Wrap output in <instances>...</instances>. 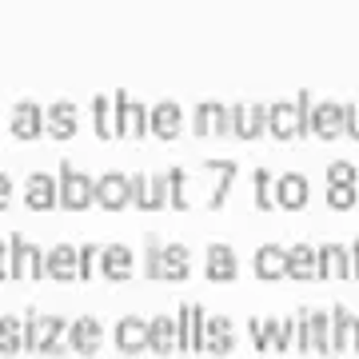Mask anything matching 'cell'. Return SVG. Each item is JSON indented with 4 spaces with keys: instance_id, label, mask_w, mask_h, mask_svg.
I'll return each mask as SVG.
<instances>
[{
    "instance_id": "d4e9b609",
    "label": "cell",
    "mask_w": 359,
    "mask_h": 359,
    "mask_svg": "<svg viewBox=\"0 0 359 359\" xmlns=\"http://www.w3.org/2000/svg\"><path fill=\"white\" fill-rule=\"evenodd\" d=\"M252 264H256L259 280H283V276H287V248L283 244H264V248H256Z\"/></svg>"
},
{
    "instance_id": "7c38bea8",
    "label": "cell",
    "mask_w": 359,
    "mask_h": 359,
    "mask_svg": "<svg viewBox=\"0 0 359 359\" xmlns=\"http://www.w3.org/2000/svg\"><path fill=\"white\" fill-rule=\"evenodd\" d=\"M344 104L339 100H320L311 104L308 112V124H311V136H320V140H335V136H344Z\"/></svg>"
},
{
    "instance_id": "3957f363",
    "label": "cell",
    "mask_w": 359,
    "mask_h": 359,
    "mask_svg": "<svg viewBox=\"0 0 359 359\" xmlns=\"http://www.w3.org/2000/svg\"><path fill=\"white\" fill-rule=\"evenodd\" d=\"M268 132L276 140H308L311 136V124H308V112L299 108L295 100H276L268 104Z\"/></svg>"
},
{
    "instance_id": "836d02e7",
    "label": "cell",
    "mask_w": 359,
    "mask_h": 359,
    "mask_svg": "<svg viewBox=\"0 0 359 359\" xmlns=\"http://www.w3.org/2000/svg\"><path fill=\"white\" fill-rule=\"evenodd\" d=\"M359 204V188L355 184H327V208L335 212H347V208Z\"/></svg>"
},
{
    "instance_id": "52a82bcc",
    "label": "cell",
    "mask_w": 359,
    "mask_h": 359,
    "mask_svg": "<svg viewBox=\"0 0 359 359\" xmlns=\"http://www.w3.org/2000/svg\"><path fill=\"white\" fill-rule=\"evenodd\" d=\"M13 240V280H40L44 276V248L28 236H8Z\"/></svg>"
},
{
    "instance_id": "7bdbcfd3",
    "label": "cell",
    "mask_w": 359,
    "mask_h": 359,
    "mask_svg": "<svg viewBox=\"0 0 359 359\" xmlns=\"http://www.w3.org/2000/svg\"><path fill=\"white\" fill-rule=\"evenodd\" d=\"M13 192H16V188H13V176H8V172H0V208L13 204Z\"/></svg>"
},
{
    "instance_id": "30bf717a",
    "label": "cell",
    "mask_w": 359,
    "mask_h": 359,
    "mask_svg": "<svg viewBox=\"0 0 359 359\" xmlns=\"http://www.w3.org/2000/svg\"><path fill=\"white\" fill-rule=\"evenodd\" d=\"M184 132V108L176 100H160L148 104V136H160V140H176Z\"/></svg>"
},
{
    "instance_id": "4fadbf2b",
    "label": "cell",
    "mask_w": 359,
    "mask_h": 359,
    "mask_svg": "<svg viewBox=\"0 0 359 359\" xmlns=\"http://www.w3.org/2000/svg\"><path fill=\"white\" fill-rule=\"evenodd\" d=\"M204 276L212 283H231L240 276V259H236V248L228 244H208L204 252Z\"/></svg>"
},
{
    "instance_id": "d6a6232c",
    "label": "cell",
    "mask_w": 359,
    "mask_h": 359,
    "mask_svg": "<svg viewBox=\"0 0 359 359\" xmlns=\"http://www.w3.org/2000/svg\"><path fill=\"white\" fill-rule=\"evenodd\" d=\"M252 188H256V208L271 212L276 208V176H271L268 168H259L256 176H252Z\"/></svg>"
},
{
    "instance_id": "ab89813d",
    "label": "cell",
    "mask_w": 359,
    "mask_h": 359,
    "mask_svg": "<svg viewBox=\"0 0 359 359\" xmlns=\"http://www.w3.org/2000/svg\"><path fill=\"white\" fill-rule=\"evenodd\" d=\"M355 164L351 160H335V164H327V184H355Z\"/></svg>"
},
{
    "instance_id": "484cf974",
    "label": "cell",
    "mask_w": 359,
    "mask_h": 359,
    "mask_svg": "<svg viewBox=\"0 0 359 359\" xmlns=\"http://www.w3.org/2000/svg\"><path fill=\"white\" fill-rule=\"evenodd\" d=\"M92 128L100 140H120V124H116V104L108 92H96L92 96Z\"/></svg>"
},
{
    "instance_id": "d6986e66",
    "label": "cell",
    "mask_w": 359,
    "mask_h": 359,
    "mask_svg": "<svg viewBox=\"0 0 359 359\" xmlns=\"http://www.w3.org/2000/svg\"><path fill=\"white\" fill-rule=\"evenodd\" d=\"M132 268H136V256H132L128 244H104L100 248V271H104V280L124 283V280H132Z\"/></svg>"
},
{
    "instance_id": "ac0fdd59",
    "label": "cell",
    "mask_w": 359,
    "mask_h": 359,
    "mask_svg": "<svg viewBox=\"0 0 359 359\" xmlns=\"http://www.w3.org/2000/svg\"><path fill=\"white\" fill-rule=\"evenodd\" d=\"M96 204H100L104 212H120V208H128L132 204L128 176H124V172H104V176L96 180Z\"/></svg>"
},
{
    "instance_id": "6da1fadb",
    "label": "cell",
    "mask_w": 359,
    "mask_h": 359,
    "mask_svg": "<svg viewBox=\"0 0 359 359\" xmlns=\"http://www.w3.org/2000/svg\"><path fill=\"white\" fill-rule=\"evenodd\" d=\"M65 347H68V323L60 316H36V311H28L25 316V351L60 355Z\"/></svg>"
},
{
    "instance_id": "4dcf8cb0",
    "label": "cell",
    "mask_w": 359,
    "mask_h": 359,
    "mask_svg": "<svg viewBox=\"0 0 359 359\" xmlns=\"http://www.w3.org/2000/svg\"><path fill=\"white\" fill-rule=\"evenodd\" d=\"M311 351L332 355V316L327 311H311Z\"/></svg>"
},
{
    "instance_id": "5bb4252c",
    "label": "cell",
    "mask_w": 359,
    "mask_h": 359,
    "mask_svg": "<svg viewBox=\"0 0 359 359\" xmlns=\"http://www.w3.org/2000/svg\"><path fill=\"white\" fill-rule=\"evenodd\" d=\"M104 344V327L96 316H80V320L68 323V347L76 351V355H96Z\"/></svg>"
},
{
    "instance_id": "e575fe53",
    "label": "cell",
    "mask_w": 359,
    "mask_h": 359,
    "mask_svg": "<svg viewBox=\"0 0 359 359\" xmlns=\"http://www.w3.org/2000/svg\"><path fill=\"white\" fill-rule=\"evenodd\" d=\"M347 320H351V311L344 304H335L332 308V355L347 351Z\"/></svg>"
},
{
    "instance_id": "8d00e7d4",
    "label": "cell",
    "mask_w": 359,
    "mask_h": 359,
    "mask_svg": "<svg viewBox=\"0 0 359 359\" xmlns=\"http://www.w3.org/2000/svg\"><path fill=\"white\" fill-rule=\"evenodd\" d=\"M148 192H152V176H148V172H136V176H128V196H132V208H140V212H148Z\"/></svg>"
},
{
    "instance_id": "d590c367",
    "label": "cell",
    "mask_w": 359,
    "mask_h": 359,
    "mask_svg": "<svg viewBox=\"0 0 359 359\" xmlns=\"http://www.w3.org/2000/svg\"><path fill=\"white\" fill-rule=\"evenodd\" d=\"M100 268V248L96 244H80L76 248V280H92Z\"/></svg>"
},
{
    "instance_id": "2e32d148",
    "label": "cell",
    "mask_w": 359,
    "mask_h": 359,
    "mask_svg": "<svg viewBox=\"0 0 359 359\" xmlns=\"http://www.w3.org/2000/svg\"><path fill=\"white\" fill-rule=\"evenodd\" d=\"M308 196H311V184L304 172H283V176H276V208L299 212V208L308 204Z\"/></svg>"
},
{
    "instance_id": "603a6c76",
    "label": "cell",
    "mask_w": 359,
    "mask_h": 359,
    "mask_svg": "<svg viewBox=\"0 0 359 359\" xmlns=\"http://www.w3.org/2000/svg\"><path fill=\"white\" fill-rule=\"evenodd\" d=\"M204 351H212V355H231L236 351V323L228 316H212L204 323Z\"/></svg>"
},
{
    "instance_id": "83f0119b",
    "label": "cell",
    "mask_w": 359,
    "mask_h": 359,
    "mask_svg": "<svg viewBox=\"0 0 359 359\" xmlns=\"http://www.w3.org/2000/svg\"><path fill=\"white\" fill-rule=\"evenodd\" d=\"M148 351H156V355H172L176 351V316L148 320Z\"/></svg>"
},
{
    "instance_id": "8fae6325",
    "label": "cell",
    "mask_w": 359,
    "mask_h": 359,
    "mask_svg": "<svg viewBox=\"0 0 359 359\" xmlns=\"http://www.w3.org/2000/svg\"><path fill=\"white\" fill-rule=\"evenodd\" d=\"M268 132V104H231V136L259 140Z\"/></svg>"
},
{
    "instance_id": "ba28073f",
    "label": "cell",
    "mask_w": 359,
    "mask_h": 359,
    "mask_svg": "<svg viewBox=\"0 0 359 359\" xmlns=\"http://www.w3.org/2000/svg\"><path fill=\"white\" fill-rule=\"evenodd\" d=\"M80 132V108L72 100H56L44 108V136H52V140H72Z\"/></svg>"
},
{
    "instance_id": "9c48e42d",
    "label": "cell",
    "mask_w": 359,
    "mask_h": 359,
    "mask_svg": "<svg viewBox=\"0 0 359 359\" xmlns=\"http://www.w3.org/2000/svg\"><path fill=\"white\" fill-rule=\"evenodd\" d=\"M8 132L25 144L40 140V136H44V108H40L36 100H20L13 112H8Z\"/></svg>"
},
{
    "instance_id": "f1b7e54d",
    "label": "cell",
    "mask_w": 359,
    "mask_h": 359,
    "mask_svg": "<svg viewBox=\"0 0 359 359\" xmlns=\"http://www.w3.org/2000/svg\"><path fill=\"white\" fill-rule=\"evenodd\" d=\"M208 172H216V192H212L208 208H224V200H228V192H231V180H236L240 164H236V160H208Z\"/></svg>"
},
{
    "instance_id": "b9f144b4",
    "label": "cell",
    "mask_w": 359,
    "mask_h": 359,
    "mask_svg": "<svg viewBox=\"0 0 359 359\" xmlns=\"http://www.w3.org/2000/svg\"><path fill=\"white\" fill-rule=\"evenodd\" d=\"M0 280H13V240H0Z\"/></svg>"
},
{
    "instance_id": "5b68a950",
    "label": "cell",
    "mask_w": 359,
    "mask_h": 359,
    "mask_svg": "<svg viewBox=\"0 0 359 359\" xmlns=\"http://www.w3.org/2000/svg\"><path fill=\"white\" fill-rule=\"evenodd\" d=\"M204 304H180L176 311V351H204Z\"/></svg>"
},
{
    "instance_id": "f35d334b",
    "label": "cell",
    "mask_w": 359,
    "mask_h": 359,
    "mask_svg": "<svg viewBox=\"0 0 359 359\" xmlns=\"http://www.w3.org/2000/svg\"><path fill=\"white\" fill-rule=\"evenodd\" d=\"M292 347L311 351V308H304L299 316H295V339H292Z\"/></svg>"
},
{
    "instance_id": "8992f818",
    "label": "cell",
    "mask_w": 359,
    "mask_h": 359,
    "mask_svg": "<svg viewBox=\"0 0 359 359\" xmlns=\"http://www.w3.org/2000/svg\"><path fill=\"white\" fill-rule=\"evenodd\" d=\"M192 132L196 136H228L231 132V104L200 100L192 108Z\"/></svg>"
},
{
    "instance_id": "e0dca14e",
    "label": "cell",
    "mask_w": 359,
    "mask_h": 359,
    "mask_svg": "<svg viewBox=\"0 0 359 359\" xmlns=\"http://www.w3.org/2000/svg\"><path fill=\"white\" fill-rule=\"evenodd\" d=\"M295 339V320H259V332L252 335L256 351H287Z\"/></svg>"
},
{
    "instance_id": "60d3db41",
    "label": "cell",
    "mask_w": 359,
    "mask_h": 359,
    "mask_svg": "<svg viewBox=\"0 0 359 359\" xmlns=\"http://www.w3.org/2000/svg\"><path fill=\"white\" fill-rule=\"evenodd\" d=\"M344 136H351V140H359V104H344Z\"/></svg>"
},
{
    "instance_id": "44dd1931",
    "label": "cell",
    "mask_w": 359,
    "mask_h": 359,
    "mask_svg": "<svg viewBox=\"0 0 359 359\" xmlns=\"http://www.w3.org/2000/svg\"><path fill=\"white\" fill-rule=\"evenodd\" d=\"M44 276L48 280H76V244H68V240H60V244H52L48 252H44Z\"/></svg>"
},
{
    "instance_id": "cb8c5ba5",
    "label": "cell",
    "mask_w": 359,
    "mask_h": 359,
    "mask_svg": "<svg viewBox=\"0 0 359 359\" xmlns=\"http://www.w3.org/2000/svg\"><path fill=\"white\" fill-rule=\"evenodd\" d=\"M316 252H320V280H351V259L339 240H327Z\"/></svg>"
},
{
    "instance_id": "74e56055",
    "label": "cell",
    "mask_w": 359,
    "mask_h": 359,
    "mask_svg": "<svg viewBox=\"0 0 359 359\" xmlns=\"http://www.w3.org/2000/svg\"><path fill=\"white\" fill-rule=\"evenodd\" d=\"M152 176V192H148V212L168 208V172H148Z\"/></svg>"
},
{
    "instance_id": "ee69618b",
    "label": "cell",
    "mask_w": 359,
    "mask_h": 359,
    "mask_svg": "<svg viewBox=\"0 0 359 359\" xmlns=\"http://www.w3.org/2000/svg\"><path fill=\"white\" fill-rule=\"evenodd\" d=\"M347 347H351V351H359V316H351V320H347Z\"/></svg>"
},
{
    "instance_id": "ffe728a7",
    "label": "cell",
    "mask_w": 359,
    "mask_h": 359,
    "mask_svg": "<svg viewBox=\"0 0 359 359\" xmlns=\"http://www.w3.org/2000/svg\"><path fill=\"white\" fill-rule=\"evenodd\" d=\"M25 204L32 212H52V208L60 204V196H56V176L48 172H32L25 180Z\"/></svg>"
},
{
    "instance_id": "4316f807",
    "label": "cell",
    "mask_w": 359,
    "mask_h": 359,
    "mask_svg": "<svg viewBox=\"0 0 359 359\" xmlns=\"http://www.w3.org/2000/svg\"><path fill=\"white\" fill-rule=\"evenodd\" d=\"M287 276L292 280H320V252L311 244H292L287 248Z\"/></svg>"
},
{
    "instance_id": "f6af8a7d",
    "label": "cell",
    "mask_w": 359,
    "mask_h": 359,
    "mask_svg": "<svg viewBox=\"0 0 359 359\" xmlns=\"http://www.w3.org/2000/svg\"><path fill=\"white\" fill-rule=\"evenodd\" d=\"M347 259H351V276L359 280V240H351V248H347Z\"/></svg>"
},
{
    "instance_id": "f546056e",
    "label": "cell",
    "mask_w": 359,
    "mask_h": 359,
    "mask_svg": "<svg viewBox=\"0 0 359 359\" xmlns=\"http://www.w3.org/2000/svg\"><path fill=\"white\" fill-rule=\"evenodd\" d=\"M25 351V320L0 316V355H20Z\"/></svg>"
},
{
    "instance_id": "7a4b0ae2",
    "label": "cell",
    "mask_w": 359,
    "mask_h": 359,
    "mask_svg": "<svg viewBox=\"0 0 359 359\" xmlns=\"http://www.w3.org/2000/svg\"><path fill=\"white\" fill-rule=\"evenodd\" d=\"M56 196H60V204H65L68 212H84V208L96 204V180L65 160L60 172H56Z\"/></svg>"
},
{
    "instance_id": "9a60e30c",
    "label": "cell",
    "mask_w": 359,
    "mask_h": 359,
    "mask_svg": "<svg viewBox=\"0 0 359 359\" xmlns=\"http://www.w3.org/2000/svg\"><path fill=\"white\" fill-rule=\"evenodd\" d=\"M192 276V252L184 244H164L160 248V264H156V280L180 283Z\"/></svg>"
},
{
    "instance_id": "7402d4cb",
    "label": "cell",
    "mask_w": 359,
    "mask_h": 359,
    "mask_svg": "<svg viewBox=\"0 0 359 359\" xmlns=\"http://www.w3.org/2000/svg\"><path fill=\"white\" fill-rule=\"evenodd\" d=\"M116 347L124 351V355H140V351H148V320H140V316H124V320L116 323Z\"/></svg>"
},
{
    "instance_id": "1f68e13d",
    "label": "cell",
    "mask_w": 359,
    "mask_h": 359,
    "mask_svg": "<svg viewBox=\"0 0 359 359\" xmlns=\"http://www.w3.org/2000/svg\"><path fill=\"white\" fill-rule=\"evenodd\" d=\"M188 204H192L188 200V172L184 168H168V208H180L184 212Z\"/></svg>"
},
{
    "instance_id": "277c9868",
    "label": "cell",
    "mask_w": 359,
    "mask_h": 359,
    "mask_svg": "<svg viewBox=\"0 0 359 359\" xmlns=\"http://www.w3.org/2000/svg\"><path fill=\"white\" fill-rule=\"evenodd\" d=\"M116 104V124H120V140H144L148 136V104L128 96L124 88L112 92Z\"/></svg>"
}]
</instances>
